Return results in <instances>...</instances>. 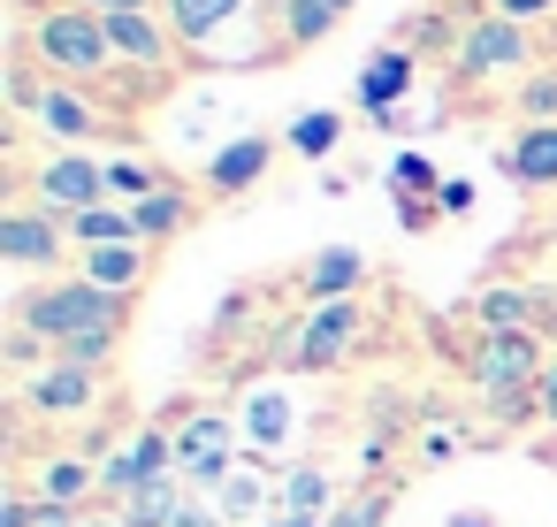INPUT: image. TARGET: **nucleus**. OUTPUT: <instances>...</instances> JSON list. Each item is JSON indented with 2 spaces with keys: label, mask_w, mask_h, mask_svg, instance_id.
Wrapping results in <instances>:
<instances>
[{
  "label": "nucleus",
  "mask_w": 557,
  "mask_h": 527,
  "mask_svg": "<svg viewBox=\"0 0 557 527\" xmlns=\"http://www.w3.org/2000/svg\"><path fill=\"white\" fill-rule=\"evenodd\" d=\"M450 527H488V512H458V519H450Z\"/></svg>",
  "instance_id": "obj_41"
},
{
  "label": "nucleus",
  "mask_w": 557,
  "mask_h": 527,
  "mask_svg": "<svg viewBox=\"0 0 557 527\" xmlns=\"http://www.w3.org/2000/svg\"><path fill=\"white\" fill-rule=\"evenodd\" d=\"M504 169L519 176V184H557V123H542V131H519L511 138V154H504Z\"/></svg>",
  "instance_id": "obj_19"
},
{
  "label": "nucleus",
  "mask_w": 557,
  "mask_h": 527,
  "mask_svg": "<svg viewBox=\"0 0 557 527\" xmlns=\"http://www.w3.org/2000/svg\"><path fill=\"white\" fill-rule=\"evenodd\" d=\"M435 207H443V215H466V207H473V184H443Z\"/></svg>",
  "instance_id": "obj_36"
},
{
  "label": "nucleus",
  "mask_w": 557,
  "mask_h": 527,
  "mask_svg": "<svg viewBox=\"0 0 557 527\" xmlns=\"http://www.w3.org/2000/svg\"><path fill=\"white\" fill-rule=\"evenodd\" d=\"M92 481H100V466H85V458H47V474H39L47 504H77Z\"/></svg>",
  "instance_id": "obj_28"
},
{
  "label": "nucleus",
  "mask_w": 557,
  "mask_h": 527,
  "mask_svg": "<svg viewBox=\"0 0 557 527\" xmlns=\"http://www.w3.org/2000/svg\"><path fill=\"white\" fill-rule=\"evenodd\" d=\"M405 85H412V54H405V47H374V54L359 62V108H367L374 123H389V115H397Z\"/></svg>",
  "instance_id": "obj_11"
},
{
  "label": "nucleus",
  "mask_w": 557,
  "mask_h": 527,
  "mask_svg": "<svg viewBox=\"0 0 557 527\" xmlns=\"http://www.w3.org/2000/svg\"><path fill=\"white\" fill-rule=\"evenodd\" d=\"M176 474V436L169 428H146V436H131L108 466H100V489L108 497H138V489H153V481H169Z\"/></svg>",
  "instance_id": "obj_7"
},
{
  "label": "nucleus",
  "mask_w": 557,
  "mask_h": 527,
  "mask_svg": "<svg viewBox=\"0 0 557 527\" xmlns=\"http://www.w3.org/2000/svg\"><path fill=\"white\" fill-rule=\"evenodd\" d=\"M268 161H275V138H230L214 161H207V192H252L260 176H268Z\"/></svg>",
  "instance_id": "obj_12"
},
{
  "label": "nucleus",
  "mask_w": 557,
  "mask_h": 527,
  "mask_svg": "<svg viewBox=\"0 0 557 527\" xmlns=\"http://www.w3.org/2000/svg\"><path fill=\"white\" fill-rule=\"evenodd\" d=\"M131 215H138V245H153V237H176V230L191 222V207H184V192H176V184H161V192H153V199H138Z\"/></svg>",
  "instance_id": "obj_25"
},
{
  "label": "nucleus",
  "mask_w": 557,
  "mask_h": 527,
  "mask_svg": "<svg viewBox=\"0 0 557 527\" xmlns=\"http://www.w3.org/2000/svg\"><path fill=\"white\" fill-rule=\"evenodd\" d=\"M176 474L199 489H222L237 474V420L230 413H191L176 428Z\"/></svg>",
  "instance_id": "obj_3"
},
{
  "label": "nucleus",
  "mask_w": 557,
  "mask_h": 527,
  "mask_svg": "<svg viewBox=\"0 0 557 527\" xmlns=\"http://www.w3.org/2000/svg\"><path fill=\"white\" fill-rule=\"evenodd\" d=\"M275 16H283V47H321L344 16H351V0H275Z\"/></svg>",
  "instance_id": "obj_14"
},
{
  "label": "nucleus",
  "mask_w": 557,
  "mask_h": 527,
  "mask_svg": "<svg viewBox=\"0 0 557 527\" xmlns=\"http://www.w3.org/2000/svg\"><path fill=\"white\" fill-rule=\"evenodd\" d=\"M283 138H290V154H306V161H329V154H336V138H344V123H336L329 108H313V115H298Z\"/></svg>",
  "instance_id": "obj_26"
},
{
  "label": "nucleus",
  "mask_w": 557,
  "mask_h": 527,
  "mask_svg": "<svg viewBox=\"0 0 557 527\" xmlns=\"http://www.w3.org/2000/svg\"><path fill=\"white\" fill-rule=\"evenodd\" d=\"M32 62H47L54 77H100L115 62V47H108V24L92 9L54 0V9H39V24H32Z\"/></svg>",
  "instance_id": "obj_1"
},
{
  "label": "nucleus",
  "mask_w": 557,
  "mask_h": 527,
  "mask_svg": "<svg viewBox=\"0 0 557 527\" xmlns=\"http://www.w3.org/2000/svg\"><path fill=\"white\" fill-rule=\"evenodd\" d=\"M115 336H123V329H100V336H77V344H62V359H70V367H100V359L115 352Z\"/></svg>",
  "instance_id": "obj_34"
},
{
  "label": "nucleus",
  "mask_w": 557,
  "mask_h": 527,
  "mask_svg": "<svg viewBox=\"0 0 557 527\" xmlns=\"http://www.w3.org/2000/svg\"><path fill=\"white\" fill-rule=\"evenodd\" d=\"M176 527H230V519H222L214 504H184V512H176Z\"/></svg>",
  "instance_id": "obj_37"
},
{
  "label": "nucleus",
  "mask_w": 557,
  "mask_h": 527,
  "mask_svg": "<svg viewBox=\"0 0 557 527\" xmlns=\"http://www.w3.org/2000/svg\"><path fill=\"white\" fill-rule=\"evenodd\" d=\"M77 9H92V16H131V9H153V0H77Z\"/></svg>",
  "instance_id": "obj_40"
},
{
  "label": "nucleus",
  "mask_w": 557,
  "mask_h": 527,
  "mask_svg": "<svg viewBox=\"0 0 557 527\" xmlns=\"http://www.w3.org/2000/svg\"><path fill=\"white\" fill-rule=\"evenodd\" d=\"M359 321H367V314H359V298H336V306H313V314H306V321L290 329V352H283V359H290V367H336V359L351 352V336H359Z\"/></svg>",
  "instance_id": "obj_6"
},
{
  "label": "nucleus",
  "mask_w": 557,
  "mask_h": 527,
  "mask_svg": "<svg viewBox=\"0 0 557 527\" xmlns=\"http://www.w3.org/2000/svg\"><path fill=\"white\" fill-rule=\"evenodd\" d=\"M108 192H115L123 207H138V199H153V192H161V176H153L146 161H108Z\"/></svg>",
  "instance_id": "obj_30"
},
{
  "label": "nucleus",
  "mask_w": 557,
  "mask_h": 527,
  "mask_svg": "<svg viewBox=\"0 0 557 527\" xmlns=\"http://www.w3.org/2000/svg\"><path fill=\"white\" fill-rule=\"evenodd\" d=\"M389 519V489H359V497H344L321 527H382Z\"/></svg>",
  "instance_id": "obj_29"
},
{
  "label": "nucleus",
  "mask_w": 557,
  "mask_h": 527,
  "mask_svg": "<svg viewBox=\"0 0 557 527\" xmlns=\"http://www.w3.org/2000/svg\"><path fill=\"white\" fill-rule=\"evenodd\" d=\"M0 260L54 268V260H62V215H47V207H9V215H0Z\"/></svg>",
  "instance_id": "obj_9"
},
{
  "label": "nucleus",
  "mask_w": 557,
  "mask_h": 527,
  "mask_svg": "<svg viewBox=\"0 0 557 527\" xmlns=\"http://www.w3.org/2000/svg\"><path fill=\"white\" fill-rule=\"evenodd\" d=\"M39 123H47L54 138H92V131H100V115L85 108V93H77V85H47V100H39Z\"/></svg>",
  "instance_id": "obj_24"
},
{
  "label": "nucleus",
  "mask_w": 557,
  "mask_h": 527,
  "mask_svg": "<svg viewBox=\"0 0 557 527\" xmlns=\"http://www.w3.org/2000/svg\"><path fill=\"white\" fill-rule=\"evenodd\" d=\"M496 16H511V24H542V16H557V0H496Z\"/></svg>",
  "instance_id": "obj_35"
},
{
  "label": "nucleus",
  "mask_w": 557,
  "mask_h": 527,
  "mask_svg": "<svg viewBox=\"0 0 557 527\" xmlns=\"http://www.w3.org/2000/svg\"><path fill=\"white\" fill-rule=\"evenodd\" d=\"M389 192H397V199L443 192V184H435V161H428V154H397V161H389Z\"/></svg>",
  "instance_id": "obj_31"
},
{
  "label": "nucleus",
  "mask_w": 557,
  "mask_h": 527,
  "mask_svg": "<svg viewBox=\"0 0 557 527\" xmlns=\"http://www.w3.org/2000/svg\"><path fill=\"white\" fill-rule=\"evenodd\" d=\"M534 397H542V413L557 420V352H549V367H542V382H534Z\"/></svg>",
  "instance_id": "obj_38"
},
{
  "label": "nucleus",
  "mask_w": 557,
  "mask_h": 527,
  "mask_svg": "<svg viewBox=\"0 0 557 527\" xmlns=\"http://www.w3.org/2000/svg\"><path fill=\"white\" fill-rule=\"evenodd\" d=\"M191 497H184V474H169V481H153V489H138V497H123V527H176V512H184Z\"/></svg>",
  "instance_id": "obj_23"
},
{
  "label": "nucleus",
  "mask_w": 557,
  "mask_h": 527,
  "mask_svg": "<svg viewBox=\"0 0 557 527\" xmlns=\"http://www.w3.org/2000/svg\"><path fill=\"white\" fill-rule=\"evenodd\" d=\"M527 62H534V39L511 16H481L458 39V77H496V70H527Z\"/></svg>",
  "instance_id": "obj_5"
},
{
  "label": "nucleus",
  "mask_w": 557,
  "mask_h": 527,
  "mask_svg": "<svg viewBox=\"0 0 557 527\" xmlns=\"http://www.w3.org/2000/svg\"><path fill=\"white\" fill-rule=\"evenodd\" d=\"M39 100H47V85H39V70H32V47L9 62V108H24V115H39Z\"/></svg>",
  "instance_id": "obj_33"
},
{
  "label": "nucleus",
  "mask_w": 557,
  "mask_h": 527,
  "mask_svg": "<svg viewBox=\"0 0 557 527\" xmlns=\"http://www.w3.org/2000/svg\"><path fill=\"white\" fill-rule=\"evenodd\" d=\"M92 527H123V512H115V519H92Z\"/></svg>",
  "instance_id": "obj_43"
},
{
  "label": "nucleus",
  "mask_w": 557,
  "mask_h": 527,
  "mask_svg": "<svg viewBox=\"0 0 557 527\" xmlns=\"http://www.w3.org/2000/svg\"><path fill=\"white\" fill-rule=\"evenodd\" d=\"M62 230H70L85 253H92V245H138V215H131V207H108V199L85 207V215H70Z\"/></svg>",
  "instance_id": "obj_20"
},
{
  "label": "nucleus",
  "mask_w": 557,
  "mask_h": 527,
  "mask_svg": "<svg viewBox=\"0 0 557 527\" xmlns=\"http://www.w3.org/2000/svg\"><path fill=\"white\" fill-rule=\"evenodd\" d=\"M275 527H321V519H275Z\"/></svg>",
  "instance_id": "obj_42"
},
{
  "label": "nucleus",
  "mask_w": 557,
  "mask_h": 527,
  "mask_svg": "<svg viewBox=\"0 0 557 527\" xmlns=\"http://www.w3.org/2000/svg\"><path fill=\"white\" fill-rule=\"evenodd\" d=\"M24 329H39L54 352L77 344V336H100V329H123V298L100 291V283H47L24 298Z\"/></svg>",
  "instance_id": "obj_2"
},
{
  "label": "nucleus",
  "mask_w": 557,
  "mask_h": 527,
  "mask_svg": "<svg viewBox=\"0 0 557 527\" xmlns=\"http://www.w3.org/2000/svg\"><path fill=\"white\" fill-rule=\"evenodd\" d=\"M359 283H367V253H351V245H329V253L306 260V298H313V306H336V298H351Z\"/></svg>",
  "instance_id": "obj_13"
},
{
  "label": "nucleus",
  "mask_w": 557,
  "mask_h": 527,
  "mask_svg": "<svg viewBox=\"0 0 557 527\" xmlns=\"http://www.w3.org/2000/svg\"><path fill=\"white\" fill-rule=\"evenodd\" d=\"M85 283L131 298V291L146 283V245H92V253H85Z\"/></svg>",
  "instance_id": "obj_16"
},
{
  "label": "nucleus",
  "mask_w": 557,
  "mask_h": 527,
  "mask_svg": "<svg viewBox=\"0 0 557 527\" xmlns=\"http://www.w3.org/2000/svg\"><path fill=\"white\" fill-rule=\"evenodd\" d=\"M230 16H245V0H169V32H176V47H207Z\"/></svg>",
  "instance_id": "obj_17"
},
{
  "label": "nucleus",
  "mask_w": 557,
  "mask_h": 527,
  "mask_svg": "<svg viewBox=\"0 0 557 527\" xmlns=\"http://www.w3.org/2000/svg\"><path fill=\"white\" fill-rule=\"evenodd\" d=\"M100 24H108V47H115V62H131V70H169V54H176V32H169L153 9L100 16Z\"/></svg>",
  "instance_id": "obj_10"
},
{
  "label": "nucleus",
  "mask_w": 557,
  "mask_h": 527,
  "mask_svg": "<svg viewBox=\"0 0 557 527\" xmlns=\"http://www.w3.org/2000/svg\"><path fill=\"white\" fill-rule=\"evenodd\" d=\"M283 436H290V390L268 382V390L245 397V443H252V451H275Z\"/></svg>",
  "instance_id": "obj_21"
},
{
  "label": "nucleus",
  "mask_w": 557,
  "mask_h": 527,
  "mask_svg": "<svg viewBox=\"0 0 557 527\" xmlns=\"http://www.w3.org/2000/svg\"><path fill=\"white\" fill-rule=\"evenodd\" d=\"M519 115H527V131L557 123V70H542V77H527V85H519Z\"/></svg>",
  "instance_id": "obj_32"
},
{
  "label": "nucleus",
  "mask_w": 557,
  "mask_h": 527,
  "mask_svg": "<svg viewBox=\"0 0 557 527\" xmlns=\"http://www.w3.org/2000/svg\"><path fill=\"white\" fill-rule=\"evenodd\" d=\"M24 405H32V413H85V405H92V367L54 359V367L24 390Z\"/></svg>",
  "instance_id": "obj_15"
},
{
  "label": "nucleus",
  "mask_w": 557,
  "mask_h": 527,
  "mask_svg": "<svg viewBox=\"0 0 557 527\" xmlns=\"http://www.w3.org/2000/svg\"><path fill=\"white\" fill-rule=\"evenodd\" d=\"M32 519H39V504H24V497L0 504V527H32Z\"/></svg>",
  "instance_id": "obj_39"
},
{
  "label": "nucleus",
  "mask_w": 557,
  "mask_h": 527,
  "mask_svg": "<svg viewBox=\"0 0 557 527\" xmlns=\"http://www.w3.org/2000/svg\"><path fill=\"white\" fill-rule=\"evenodd\" d=\"M108 199V161H85V154H54L47 169H39V207L47 215H85V207H100Z\"/></svg>",
  "instance_id": "obj_8"
},
{
  "label": "nucleus",
  "mask_w": 557,
  "mask_h": 527,
  "mask_svg": "<svg viewBox=\"0 0 557 527\" xmlns=\"http://www.w3.org/2000/svg\"><path fill=\"white\" fill-rule=\"evenodd\" d=\"M268 497H275V489H268V474H260V466L245 458V466H237V474H230V481L214 489V512H222L230 527H252V519L268 512Z\"/></svg>",
  "instance_id": "obj_18"
},
{
  "label": "nucleus",
  "mask_w": 557,
  "mask_h": 527,
  "mask_svg": "<svg viewBox=\"0 0 557 527\" xmlns=\"http://www.w3.org/2000/svg\"><path fill=\"white\" fill-rule=\"evenodd\" d=\"M275 504H283V519H329V512H336L321 466H290V474L275 481Z\"/></svg>",
  "instance_id": "obj_22"
},
{
  "label": "nucleus",
  "mask_w": 557,
  "mask_h": 527,
  "mask_svg": "<svg viewBox=\"0 0 557 527\" xmlns=\"http://www.w3.org/2000/svg\"><path fill=\"white\" fill-rule=\"evenodd\" d=\"M473 314H481V329H527L542 314V298H527V291H481Z\"/></svg>",
  "instance_id": "obj_27"
},
{
  "label": "nucleus",
  "mask_w": 557,
  "mask_h": 527,
  "mask_svg": "<svg viewBox=\"0 0 557 527\" xmlns=\"http://www.w3.org/2000/svg\"><path fill=\"white\" fill-rule=\"evenodd\" d=\"M473 382H481L488 397H519V390H534V382H542V352H534V336H527V329H488L481 352H473Z\"/></svg>",
  "instance_id": "obj_4"
}]
</instances>
